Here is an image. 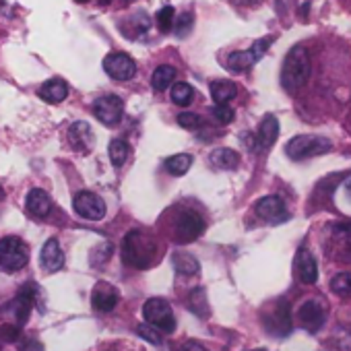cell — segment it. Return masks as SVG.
I'll list each match as a JSON object with an SVG mask.
<instances>
[{
    "label": "cell",
    "mask_w": 351,
    "mask_h": 351,
    "mask_svg": "<svg viewBox=\"0 0 351 351\" xmlns=\"http://www.w3.org/2000/svg\"><path fill=\"white\" fill-rule=\"evenodd\" d=\"M275 42V36H267V38H261L256 40L248 50H238V52H232L226 60V69L232 71V73H244L248 69H252L265 54L267 50L271 48V44Z\"/></svg>",
    "instance_id": "obj_6"
},
{
    "label": "cell",
    "mask_w": 351,
    "mask_h": 351,
    "mask_svg": "<svg viewBox=\"0 0 351 351\" xmlns=\"http://www.w3.org/2000/svg\"><path fill=\"white\" fill-rule=\"evenodd\" d=\"M279 136V120L273 114H267L263 122L258 124V130L254 134V149L256 151H267L275 145Z\"/></svg>",
    "instance_id": "obj_19"
},
{
    "label": "cell",
    "mask_w": 351,
    "mask_h": 351,
    "mask_svg": "<svg viewBox=\"0 0 351 351\" xmlns=\"http://www.w3.org/2000/svg\"><path fill=\"white\" fill-rule=\"evenodd\" d=\"M169 97H171V101H173L176 106L186 108V106H191V104H193V99H195V89H193V85H191V83H186V81H178V83H173V85H171Z\"/></svg>",
    "instance_id": "obj_28"
},
{
    "label": "cell",
    "mask_w": 351,
    "mask_h": 351,
    "mask_svg": "<svg viewBox=\"0 0 351 351\" xmlns=\"http://www.w3.org/2000/svg\"><path fill=\"white\" fill-rule=\"evenodd\" d=\"M77 3H87V0H77ZM99 3H101V5H110L112 0H99Z\"/></svg>",
    "instance_id": "obj_43"
},
{
    "label": "cell",
    "mask_w": 351,
    "mask_h": 351,
    "mask_svg": "<svg viewBox=\"0 0 351 351\" xmlns=\"http://www.w3.org/2000/svg\"><path fill=\"white\" fill-rule=\"evenodd\" d=\"M193 165V155L189 153H178V155H171L167 161H165V169L167 173L171 176H184Z\"/></svg>",
    "instance_id": "obj_30"
},
{
    "label": "cell",
    "mask_w": 351,
    "mask_h": 351,
    "mask_svg": "<svg viewBox=\"0 0 351 351\" xmlns=\"http://www.w3.org/2000/svg\"><path fill=\"white\" fill-rule=\"evenodd\" d=\"M254 211H256V215H258L265 223H271V226L283 223V221L287 219L285 203L281 201V197H275V195L263 197V199L256 203Z\"/></svg>",
    "instance_id": "obj_15"
},
{
    "label": "cell",
    "mask_w": 351,
    "mask_h": 351,
    "mask_svg": "<svg viewBox=\"0 0 351 351\" xmlns=\"http://www.w3.org/2000/svg\"><path fill=\"white\" fill-rule=\"evenodd\" d=\"M205 230V221L201 215L193 213V211H184L178 219H176L173 226V240L178 244H191L195 242Z\"/></svg>",
    "instance_id": "obj_11"
},
{
    "label": "cell",
    "mask_w": 351,
    "mask_h": 351,
    "mask_svg": "<svg viewBox=\"0 0 351 351\" xmlns=\"http://www.w3.org/2000/svg\"><path fill=\"white\" fill-rule=\"evenodd\" d=\"M189 310H191V312H195V314H197V316H201V318H209L211 308H209V302H207V293H205V289L197 287V289H193V291H191V295H189Z\"/></svg>",
    "instance_id": "obj_29"
},
{
    "label": "cell",
    "mask_w": 351,
    "mask_h": 351,
    "mask_svg": "<svg viewBox=\"0 0 351 351\" xmlns=\"http://www.w3.org/2000/svg\"><path fill=\"white\" fill-rule=\"evenodd\" d=\"M0 201H5V189L0 186Z\"/></svg>",
    "instance_id": "obj_44"
},
{
    "label": "cell",
    "mask_w": 351,
    "mask_h": 351,
    "mask_svg": "<svg viewBox=\"0 0 351 351\" xmlns=\"http://www.w3.org/2000/svg\"><path fill=\"white\" fill-rule=\"evenodd\" d=\"M178 124H180L182 128H186V130H197V128L203 124V120H201V116H199V114L182 112V114L178 116Z\"/></svg>",
    "instance_id": "obj_37"
},
{
    "label": "cell",
    "mask_w": 351,
    "mask_h": 351,
    "mask_svg": "<svg viewBox=\"0 0 351 351\" xmlns=\"http://www.w3.org/2000/svg\"><path fill=\"white\" fill-rule=\"evenodd\" d=\"M180 351H209L203 343H199V341H195V339H191V341H186V343H182L180 345Z\"/></svg>",
    "instance_id": "obj_40"
},
{
    "label": "cell",
    "mask_w": 351,
    "mask_h": 351,
    "mask_svg": "<svg viewBox=\"0 0 351 351\" xmlns=\"http://www.w3.org/2000/svg\"><path fill=\"white\" fill-rule=\"evenodd\" d=\"M211 114H213V118L219 122V124H230V122H234V110L226 104V106H215L213 110H211Z\"/></svg>",
    "instance_id": "obj_38"
},
{
    "label": "cell",
    "mask_w": 351,
    "mask_h": 351,
    "mask_svg": "<svg viewBox=\"0 0 351 351\" xmlns=\"http://www.w3.org/2000/svg\"><path fill=\"white\" fill-rule=\"evenodd\" d=\"M93 116L101 122V124H106V126H116L120 120H122V116H124V101L118 97V95H112V93H108V95H101V97H97L95 101H93Z\"/></svg>",
    "instance_id": "obj_10"
},
{
    "label": "cell",
    "mask_w": 351,
    "mask_h": 351,
    "mask_svg": "<svg viewBox=\"0 0 351 351\" xmlns=\"http://www.w3.org/2000/svg\"><path fill=\"white\" fill-rule=\"evenodd\" d=\"M136 332H138V337H143V339L149 341L151 345H161V335L157 332V328L149 326L147 322L138 324V326H136Z\"/></svg>",
    "instance_id": "obj_35"
},
{
    "label": "cell",
    "mask_w": 351,
    "mask_h": 351,
    "mask_svg": "<svg viewBox=\"0 0 351 351\" xmlns=\"http://www.w3.org/2000/svg\"><path fill=\"white\" fill-rule=\"evenodd\" d=\"M263 324L273 337H287L291 332V312L287 302L277 300L263 312Z\"/></svg>",
    "instance_id": "obj_8"
},
{
    "label": "cell",
    "mask_w": 351,
    "mask_h": 351,
    "mask_svg": "<svg viewBox=\"0 0 351 351\" xmlns=\"http://www.w3.org/2000/svg\"><path fill=\"white\" fill-rule=\"evenodd\" d=\"M120 300V291L108 283V281H97L91 293V304L97 312H112L118 306Z\"/></svg>",
    "instance_id": "obj_17"
},
{
    "label": "cell",
    "mask_w": 351,
    "mask_h": 351,
    "mask_svg": "<svg viewBox=\"0 0 351 351\" xmlns=\"http://www.w3.org/2000/svg\"><path fill=\"white\" fill-rule=\"evenodd\" d=\"M73 209L79 217L89 219V221H99L106 217V203L89 191H81L73 199Z\"/></svg>",
    "instance_id": "obj_12"
},
{
    "label": "cell",
    "mask_w": 351,
    "mask_h": 351,
    "mask_svg": "<svg viewBox=\"0 0 351 351\" xmlns=\"http://www.w3.org/2000/svg\"><path fill=\"white\" fill-rule=\"evenodd\" d=\"M69 95V85L64 79H50L40 87V97L48 104H60Z\"/></svg>",
    "instance_id": "obj_22"
},
{
    "label": "cell",
    "mask_w": 351,
    "mask_h": 351,
    "mask_svg": "<svg viewBox=\"0 0 351 351\" xmlns=\"http://www.w3.org/2000/svg\"><path fill=\"white\" fill-rule=\"evenodd\" d=\"M173 19H176V11H173V7H163V9L155 15L157 27H159V32H161V34L171 32V27H173Z\"/></svg>",
    "instance_id": "obj_34"
},
{
    "label": "cell",
    "mask_w": 351,
    "mask_h": 351,
    "mask_svg": "<svg viewBox=\"0 0 351 351\" xmlns=\"http://www.w3.org/2000/svg\"><path fill=\"white\" fill-rule=\"evenodd\" d=\"M0 339L5 343H17L21 339V328L17 324H0Z\"/></svg>",
    "instance_id": "obj_36"
},
{
    "label": "cell",
    "mask_w": 351,
    "mask_h": 351,
    "mask_svg": "<svg viewBox=\"0 0 351 351\" xmlns=\"http://www.w3.org/2000/svg\"><path fill=\"white\" fill-rule=\"evenodd\" d=\"M295 275L302 283L312 285L318 279V267H316V258L310 250L300 248L298 256H295Z\"/></svg>",
    "instance_id": "obj_20"
},
{
    "label": "cell",
    "mask_w": 351,
    "mask_h": 351,
    "mask_svg": "<svg viewBox=\"0 0 351 351\" xmlns=\"http://www.w3.org/2000/svg\"><path fill=\"white\" fill-rule=\"evenodd\" d=\"M211 89V97L215 101V106H226L228 101H232L236 95H238V87L234 81H228V79H219V81H213L209 85Z\"/></svg>",
    "instance_id": "obj_23"
},
{
    "label": "cell",
    "mask_w": 351,
    "mask_h": 351,
    "mask_svg": "<svg viewBox=\"0 0 351 351\" xmlns=\"http://www.w3.org/2000/svg\"><path fill=\"white\" fill-rule=\"evenodd\" d=\"M332 149V143L326 136L320 134H298L287 141L285 145V155L293 161H304L310 157L324 155Z\"/></svg>",
    "instance_id": "obj_4"
},
{
    "label": "cell",
    "mask_w": 351,
    "mask_h": 351,
    "mask_svg": "<svg viewBox=\"0 0 351 351\" xmlns=\"http://www.w3.org/2000/svg\"><path fill=\"white\" fill-rule=\"evenodd\" d=\"M38 295H40V287L36 283H32V281H27L19 289V293H17V298L13 302V306H15V320H17L19 328L27 324V320L32 316V310L38 304Z\"/></svg>",
    "instance_id": "obj_14"
},
{
    "label": "cell",
    "mask_w": 351,
    "mask_h": 351,
    "mask_svg": "<svg viewBox=\"0 0 351 351\" xmlns=\"http://www.w3.org/2000/svg\"><path fill=\"white\" fill-rule=\"evenodd\" d=\"M52 209V203H50V197L46 191L42 189H34L29 191L27 195V211L36 217H46Z\"/></svg>",
    "instance_id": "obj_24"
},
{
    "label": "cell",
    "mask_w": 351,
    "mask_h": 351,
    "mask_svg": "<svg viewBox=\"0 0 351 351\" xmlns=\"http://www.w3.org/2000/svg\"><path fill=\"white\" fill-rule=\"evenodd\" d=\"M155 252V240L145 230H130L122 240V261L134 269H149Z\"/></svg>",
    "instance_id": "obj_2"
},
{
    "label": "cell",
    "mask_w": 351,
    "mask_h": 351,
    "mask_svg": "<svg viewBox=\"0 0 351 351\" xmlns=\"http://www.w3.org/2000/svg\"><path fill=\"white\" fill-rule=\"evenodd\" d=\"M330 291L339 298H351V273H339L330 279Z\"/></svg>",
    "instance_id": "obj_33"
},
{
    "label": "cell",
    "mask_w": 351,
    "mask_h": 351,
    "mask_svg": "<svg viewBox=\"0 0 351 351\" xmlns=\"http://www.w3.org/2000/svg\"><path fill=\"white\" fill-rule=\"evenodd\" d=\"M345 193H347V195L351 197V178H349V180L345 182Z\"/></svg>",
    "instance_id": "obj_42"
},
{
    "label": "cell",
    "mask_w": 351,
    "mask_h": 351,
    "mask_svg": "<svg viewBox=\"0 0 351 351\" xmlns=\"http://www.w3.org/2000/svg\"><path fill=\"white\" fill-rule=\"evenodd\" d=\"M209 161H211L213 167H219V169H234V167H238V163H240V155H238L234 149L221 147V149L211 151Z\"/></svg>",
    "instance_id": "obj_25"
},
{
    "label": "cell",
    "mask_w": 351,
    "mask_h": 351,
    "mask_svg": "<svg viewBox=\"0 0 351 351\" xmlns=\"http://www.w3.org/2000/svg\"><path fill=\"white\" fill-rule=\"evenodd\" d=\"M234 3L240 7H256L258 3H263V0H234Z\"/></svg>",
    "instance_id": "obj_41"
},
{
    "label": "cell",
    "mask_w": 351,
    "mask_h": 351,
    "mask_svg": "<svg viewBox=\"0 0 351 351\" xmlns=\"http://www.w3.org/2000/svg\"><path fill=\"white\" fill-rule=\"evenodd\" d=\"M69 145L73 147V151L77 153H89L93 149V143H95V136H93V130L87 122L79 120V122H73L69 126Z\"/></svg>",
    "instance_id": "obj_18"
},
{
    "label": "cell",
    "mask_w": 351,
    "mask_h": 351,
    "mask_svg": "<svg viewBox=\"0 0 351 351\" xmlns=\"http://www.w3.org/2000/svg\"><path fill=\"white\" fill-rule=\"evenodd\" d=\"M29 263V248L17 236H7L0 240V269L7 273H17Z\"/></svg>",
    "instance_id": "obj_5"
},
{
    "label": "cell",
    "mask_w": 351,
    "mask_h": 351,
    "mask_svg": "<svg viewBox=\"0 0 351 351\" xmlns=\"http://www.w3.org/2000/svg\"><path fill=\"white\" fill-rule=\"evenodd\" d=\"M171 267L176 269V273H180V275H197L201 269L199 261L189 252H176L171 256Z\"/></svg>",
    "instance_id": "obj_26"
},
{
    "label": "cell",
    "mask_w": 351,
    "mask_h": 351,
    "mask_svg": "<svg viewBox=\"0 0 351 351\" xmlns=\"http://www.w3.org/2000/svg\"><path fill=\"white\" fill-rule=\"evenodd\" d=\"M308 79H310V54L306 46L295 44L285 54V60L281 66V87L289 95H295L300 89H304Z\"/></svg>",
    "instance_id": "obj_1"
},
{
    "label": "cell",
    "mask_w": 351,
    "mask_h": 351,
    "mask_svg": "<svg viewBox=\"0 0 351 351\" xmlns=\"http://www.w3.org/2000/svg\"><path fill=\"white\" fill-rule=\"evenodd\" d=\"M193 27H195V13H191V11H184L178 19H176V23H173V34H176V38H189L191 36V32H193Z\"/></svg>",
    "instance_id": "obj_32"
},
{
    "label": "cell",
    "mask_w": 351,
    "mask_h": 351,
    "mask_svg": "<svg viewBox=\"0 0 351 351\" xmlns=\"http://www.w3.org/2000/svg\"><path fill=\"white\" fill-rule=\"evenodd\" d=\"M40 265L44 267L46 273H56L64 267V254H62V248L58 244V240L50 238L44 248H42V254H40Z\"/></svg>",
    "instance_id": "obj_21"
},
{
    "label": "cell",
    "mask_w": 351,
    "mask_h": 351,
    "mask_svg": "<svg viewBox=\"0 0 351 351\" xmlns=\"http://www.w3.org/2000/svg\"><path fill=\"white\" fill-rule=\"evenodd\" d=\"M104 71L114 81H130L136 75V62L126 52H112L104 58Z\"/></svg>",
    "instance_id": "obj_13"
},
{
    "label": "cell",
    "mask_w": 351,
    "mask_h": 351,
    "mask_svg": "<svg viewBox=\"0 0 351 351\" xmlns=\"http://www.w3.org/2000/svg\"><path fill=\"white\" fill-rule=\"evenodd\" d=\"M295 316H298V322H300V326L304 330L318 332L322 328L324 320H326V306L320 300L312 298V300H306V302L300 304Z\"/></svg>",
    "instance_id": "obj_9"
},
{
    "label": "cell",
    "mask_w": 351,
    "mask_h": 351,
    "mask_svg": "<svg viewBox=\"0 0 351 351\" xmlns=\"http://www.w3.org/2000/svg\"><path fill=\"white\" fill-rule=\"evenodd\" d=\"M120 32L128 40H145L151 32V17L145 11H136L120 21Z\"/></svg>",
    "instance_id": "obj_16"
},
{
    "label": "cell",
    "mask_w": 351,
    "mask_h": 351,
    "mask_svg": "<svg viewBox=\"0 0 351 351\" xmlns=\"http://www.w3.org/2000/svg\"><path fill=\"white\" fill-rule=\"evenodd\" d=\"M143 316H145V322L157 330H163V332H171L176 328V316H173V310L171 306L161 300V298H151L145 302L143 306Z\"/></svg>",
    "instance_id": "obj_7"
},
{
    "label": "cell",
    "mask_w": 351,
    "mask_h": 351,
    "mask_svg": "<svg viewBox=\"0 0 351 351\" xmlns=\"http://www.w3.org/2000/svg\"><path fill=\"white\" fill-rule=\"evenodd\" d=\"M324 252L341 265H351V223H332L322 234Z\"/></svg>",
    "instance_id": "obj_3"
},
{
    "label": "cell",
    "mask_w": 351,
    "mask_h": 351,
    "mask_svg": "<svg viewBox=\"0 0 351 351\" xmlns=\"http://www.w3.org/2000/svg\"><path fill=\"white\" fill-rule=\"evenodd\" d=\"M19 351H46V349H44V345H42L40 341H36V339H25V341H21Z\"/></svg>",
    "instance_id": "obj_39"
},
{
    "label": "cell",
    "mask_w": 351,
    "mask_h": 351,
    "mask_svg": "<svg viewBox=\"0 0 351 351\" xmlns=\"http://www.w3.org/2000/svg\"><path fill=\"white\" fill-rule=\"evenodd\" d=\"M173 81H176V69L169 64L157 66L151 75V85L155 91H165L169 85H173Z\"/></svg>",
    "instance_id": "obj_27"
},
{
    "label": "cell",
    "mask_w": 351,
    "mask_h": 351,
    "mask_svg": "<svg viewBox=\"0 0 351 351\" xmlns=\"http://www.w3.org/2000/svg\"><path fill=\"white\" fill-rule=\"evenodd\" d=\"M108 155L114 167H120L128 157V143L124 138H114L108 147Z\"/></svg>",
    "instance_id": "obj_31"
}]
</instances>
